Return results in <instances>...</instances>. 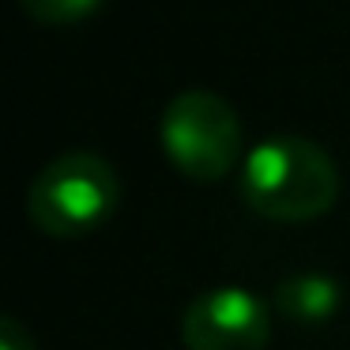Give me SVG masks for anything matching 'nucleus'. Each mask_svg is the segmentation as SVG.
<instances>
[{
    "label": "nucleus",
    "instance_id": "6",
    "mask_svg": "<svg viewBox=\"0 0 350 350\" xmlns=\"http://www.w3.org/2000/svg\"><path fill=\"white\" fill-rule=\"evenodd\" d=\"M19 4L38 23H76L102 8V0H19Z\"/></svg>",
    "mask_w": 350,
    "mask_h": 350
},
{
    "label": "nucleus",
    "instance_id": "2",
    "mask_svg": "<svg viewBox=\"0 0 350 350\" xmlns=\"http://www.w3.org/2000/svg\"><path fill=\"white\" fill-rule=\"evenodd\" d=\"M121 204V177L102 154L68 151L42 166L27 189V215L53 237H79L98 230Z\"/></svg>",
    "mask_w": 350,
    "mask_h": 350
},
{
    "label": "nucleus",
    "instance_id": "3",
    "mask_svg": "<svg viewBox=\"0 0 350 350\" xmlns=\"http://www.w3.org/2000/svg\"><path fill=\"white\" fill-rule=\"evenodd\" d=\"M162 147L181 174L215 181L241 159V117L215 91H181L162 113Z\"/></svg>",
    "mask_w": 350,
    "mask_h": 350
},
{
    "label": "nucleus",
    "instance_id": "7",
    "mask_svg": "<svg viewBox=\"0 0 350 350\" xmlns=\"http://www.w3.org/2000/svg\"><path fill=\"white\" fill-rule=\"evenodd\" d=\"M0 350H34V335L16 317L0 320Z\"/></svg>",
    "mask_w": 350,
    "mask_h": 350
},
{
    "label": "nucleus",
    "instance_id": "4",
    "mask_svg": "<svg viewBox=\"0 0 350 350\" xmlns=\"http://www.w3.org/2000/svg\"><path fill=\"white\" fill-rule=\"evenodd\" d=\"M181 339L189 350H264L271 339V317L249 290L215 286L185 309Z\"/></svg>",
    "mask_w": 350,
    "mask_h": 350
},
{
    "label": "nucleus",
    "instance_id": "1",
    "mask_svg": "<svg viewBox=\"0 0 350 350\" xmlns=\"http://www.w3.org/2000/svg\"><path fill=\"white\" fill-rule=\"evenodd\" d=\"M241 200L264 219L305 222L339 196V170L320 144L294 132L267 136L241 162Z\"/></svg>",
    "mask_w": 350,
    "mask_h": 350
},
{
    "label": "nucleus",
    "instance_id": "5",
    "mask_svg": "<svg viewBox=\"0 0 350 350\" xmlns=\"http://www.w3.org/2000/svg\"><path fill=\"white\" fill-rule=\"evenodd\" d=\"M271 305L290 320H301V324H320V320H332L342 305V286L339 279L324 271H301V275H286V279L275 286Z\"/></svg>",
    "mask_w": 350,
    "mask_h": 350
}]
</instances>
